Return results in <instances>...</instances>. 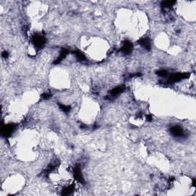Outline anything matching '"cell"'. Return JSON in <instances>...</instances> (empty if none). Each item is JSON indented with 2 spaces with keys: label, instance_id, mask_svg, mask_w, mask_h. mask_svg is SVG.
Here are the masks:
<instances>
[{
  "label": "cell",
  "instance_id": "5bb4252c",
  "mask_svg": "<svg viewBox=\"0 0 196 196\" xmlns=\"http://www.w3.org/2000/svg\"><path fill=\"white\" fill-rule=\"evenodd\" d=\"M157 74L160 77H166L168 75V71L166 70H160V71H157Z\"/></svg>",
  "mask_w": 196,
  "mask_h": 196
},
{
  "label": "cell",
  "instance_id": "7c38bea8",
  "mask_svg": "<svg viewBox=\"0 0 196 196\" xmlns=\"http://www.w3.org/2000/svg\"><path fill=\"white\" fill-rule=\"evenodd\" d=\"M175 2H172V1H166V2H162V7L164 9H171L172 6L175 4Z\"/></svg>",
  "mask_w": 196,
  "mask_h": 196
},
{
  "label": "cell",
  "instance_id": "6da1fadb",
  "mask_svg": "<svg viewBox=\"0 0 196 196\" xmlns=\"http://www.w3.org/2000/svg\"><path fill=\"white\" fill-rule=\"evenodd\" d=\"M45 38L40 34H35L32 36V43L36 48H42L45 44Z\"/></svg>",
  "mask_w": 196,
  "mask_h": 196
},
{
  "label": "cell",
  "instance_id": "5b68a950",
  "mask_svg": "<svg viewBox=\"0 0 196 196\" xmlns=\"http://www.w3.org/2000/svg\"><path fill=\"white\" fill-rule=\"evenodd\" d=\"M171 133L174 136H176V137H181V136H183L184 131L183 129L179 126H174L171 128Z\"/></svg>",
  "mask_w": 196,
  "mask_h": 196
},
{
  "label": "cell",
  "instance_id": "3957f363",
  "mask_svg": "<svg viewBox=\"0 0 196 196\" xmlns=\"http://www.w3.org/2000/svg\"><path fill=\"white\" fill-rule=\"evenodd\" d=\"M73 174L77 181H78L81 183H83L84 182V179H83V174H82V172H81V169L80 166H74V168L73 169Z\"/></svg>",
  "mask_w": 196,
  "mask_h": 196
},
{
  "label": "cell",
  "instance_id": "7a4b0ae2",
  "mask_svg": "<svg viewBox=\"0 0 196 196\" xmlns=\"http://www.w3.org/2000/svg\"><path fill=\"white\" fill-rule=\"evenodd\" d=\"M189 77V73H177L173 74L172 76L170 77L169 79V82L174 83V82H178V81L183 80V79L188 78Z\"/></svg>",
  "mask_w": 196,
  "mask_h": 196
},
{
  "label": "cell",
  "instance_id": "277c9868",
  "mask_svg": "<svg viewBox=\"0 0 196 196\" xmlns=\"http://www.w3.org/2000/svg\"><path fill=\"white\" fill-rule=\"evenodd\" d=\"M132 51V44L130 41H125L122 43L121 52L125 54H130Z\"/></svg>",
  "mask_w": 196,
  "mask_h": 196
},
{
  "label": "cell",
  "instance_id": "ba28073f",
  "mask_svg": "<svg viewBox=\"0 0 196 196\" xmlns=\"http://www.w3.org/2000/svg\"><path fill=\"white\" fill-rule=\"evenodd\" d=\"M123 91H124V87L123 86H120V87L113 88L112 91H110V96L112 97H117L118 95H120Z\"/></svg>",
  "mask_w": 196,
  "mask_h": 196
},
{
  "label": "cell",
  "instance_id": "30bf717a",
  "mask_svg": "<svg viewBox=\"0 0 196 196\" xmlns=\"http://www.w3.org/2000/svg\"><path fill=\"white\" fill-rule=\"evenodd\" d=\"M74 55H75L76 58L77 59L78 61H85V59H86L85 55H84V54H83V53H82L81 51L77 50V51H75V52H74Z\"/></svg>",
  "mask_w": 196,
  "mask_h": 196
},
{
  "label": "cell",
  "instance_id": "9c48e42d",
  "mask_svg": "<svg viewBox=\"0 0 196 196\" xmlns=\"http://www.w3.org/2000/svg\"><path fill=\"white\" fill-rule=\"evenodd\" d=\"M68 54V50H67V49H63V50L61 51V54H59L58 58L55 60L54 64H58V63H60V62L67 56V54Z\"/></svg>",
  "mask_w": 196,
  "mask_h": 196
},
{
  "label": "cell",
  "instance_id": "9a60e30c",
  "mask_svg": "<svg viewBox=\"0 0 196 196\" xmlns=\"http://www.w3.org/2000/svg\"><path fill=\"white\" fill-rule=\"evenodd\" d=\"M51 97H52V94L49 93H45L42 95V97L44 98V99H49Z\"/></svg>",
  "mask_w": 196,
  "mask_h": 196
},
{
  "label": "cell",
  "instance_id": "4fadbf2b",
  "mask_svg": "<svg viewBox=\"0 0 196 196\" xmlns=\"http://www.w3.org/2000/svg\"><path fill=\"white\" fill-rule=\"evenodd\" d=\"M59 107L61 109V110H63L64 112H69L71 110V107L70 106H66V105H61V104H59Z\"/></svg>",
  "mask_w": 196,
  "mask_h": 196
},
{
  "label": "cell",
  "instance_id": "8fae6325",
  "mask_svg": "<svg viewBox=\"0 0 196 196\" xmlns=\"http://www.w3.org/2000/svg\"><path fill=\"white\" fill-rule=\"evenodd\" d=\"M74 185H69V186L64 188L63 191H62V195H71V194L74 191Z\"/></svg>",
  "mask_w": 196,
  "mask_h": 196
},
{
  "label": "cell",
  "instance_id": "52a82bcc",
  "mask_svg": "<svg viewBox=\"0 0 196 196\" xmlns=\"http://www.w3.org/2000/svg\"><path fill=\"white\" fill-rule=\"evenodd\" d=\"M139 43L143 48L146 49V50H150L151 48V43L148 38H142L139 41Z\"/></svg>",
  "mask_w": 196,
  "mask_h": 196
},
{
  "label": "cell",
  "instance_id": "2e32d148",
  "mask_svg": "<svg viewBox=\"0 0 196 196\" xmlns=\"http://www.w3.org/2000/svg\"><path fill=\"white\" fill-rule=\"evenodd\" d=\"M2 55H3V58H7L8 55H9V54H8V52H6V51H5V52H3V54H2Z\"/></svg>",
  "mask_w": 196,
  "mask_h": 196
},
{
  "label": "cell",
  "instance_id": "8992f818",
  "mask_svg": "<svg viewBox=\"0 0 196 196\" xmlns=\"http://www.w3.org/2000/svg\"><path fill=\"white\" fill-rule=\"evenodd\" d=\"M15 124H7L5 125L4 127L3 128V134L5 136H9L13 130H15Z\"/></svg>",
  "mask_w": 196,
  "mask_h": 196
}]
</instances>
